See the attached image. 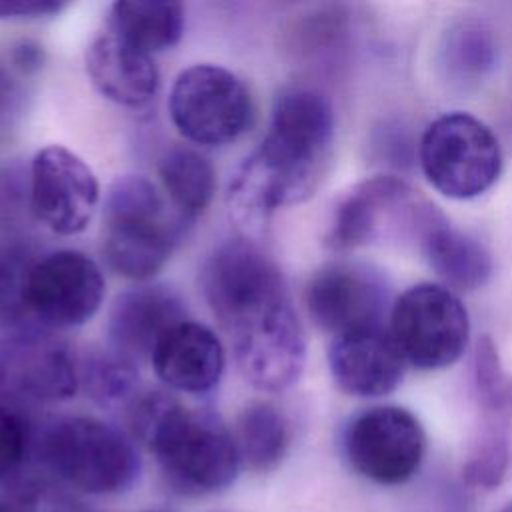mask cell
<instances>
[{
  "label": "cell",
  "instance_id": "cell-19",
  "mask_svg": "<svg viewBox=\"0 0 512 512\" xmlns=\"http://www.w3.org/2000/svg\"><path fill=\"white\" fill-rule=\"evenodd\" d=\"M86 72L94 88L126 108L146 106L160 88L154 56L104 30L86 48Z\"/></svg>",
  "mask_w": 512,
  "mask_h": 512
},
{
  "label": "cell",
  "instance_id": "cell-16",
  "mask_svg": "<svg viewBox=\"0 0 512 512\" xmlns=\"http://www.w3.org/2000/svg\"><path fill=\"white\" fill-rule=\"evenodd\" d=\"M328 368L334 384L344 394L380 398L400 386L406 360L390 330L386 326H374L332 336Z\"/></svg>",
  "mask_w": 512,
  "mask_h": 512
},
{
  "label": "cell",
  "instance_id": "cell-3",
  "mask_svg": "<svg viewBox=\"0 0 512 512\" xmlns=\"http://www.w3.org/2000/svg\"><path fill=\"white\" fill-rule=\"evenodd\" d=\"M128 418L134 436L182 490L216 492L234 482L242 460L232 430L216 414L144 392L130 402Z\"/></svg>",
  "mask_w": 512,
  "mask_h": 512
},
{
  "label": "cell",
  "instance_id": "cell-22",
  "mask_svg": "<svg viewBox=\"0 0 512 512\" xmlns=\"http://www.w3.org/2000/svg\"><path fill=\"white\" fill-rule=\"evenodd\" d=\"M158 178L170 204L186 218L200 216L216 192L212 162L190 146H170L158 160Z\"/></svg>",
  "mask_w": 512,
  "mask_h": 512
},
{
  "label": "cell",
  "instance_id": "cell-4",
  "mask_svg": "<svg viewBox=\"0 0 512 512\" xmlns=\"http://www.w3.org/2000/svg\"><path fill=\"white\" fill-rule=\"evenodd\" d=\"M186 218L142 174H122L104 198L100 250L108 268L144 282L158 274L182 240Z\"/></svg>",
  "mask_w": 512,
  "mask_h": 512
},
{
  "label": "cell",
  "instance_id": "cell-11",
  "mask_svg": "<svg viewBox=\"0 0 512 512\" xmlns=\"http://www.w3.org/2000/svg\"><path fill=\"white\" fill-rule=\"evenodd\" d=\"M104 294V274L94 258L80 250H52L40 254L28 272L24 308L36 326L76 328L96 316Z\"/></svg>",
  "mask_w": 512,
  "mask_h": 512
},
{
  "label": "cell",
  "instance_id": "cell-15",
  "mask_svg": "<svg viewBox=\"0 0 512 512\" xmlns=\"http://www.w3.org/2000/svg\"><path fill=\"white\" fill-rule=\"evenodd\" d=\"M304 302L314 324L332 336L384 326L392 308L386 280L354 262H332L316 270L306 284Z\"/></svg>",
  "mask_w": 512,
  "mask_h": 512
},
{
  "label": "cell",
  "instance_id": "cell-9",
  "mask_svg": "<svg viewBox=\"0 0 512 512\" xmlns=\"http://www.w3.org/2000/svg\"><path fill=\"white\" fill-rule=\"evenodd\" d=\"M430 208L432 204L398 176L366 178L336 206L326 244L344 252L384 238L414 242Z\"/></svg>",
  "mask_w": 512,
  "mask_h": 512
},
{
  "label": "cell",
  "instance_id": "cell-32",
  "mask_svg": "<svg viewBox=\"0 0 512 512\" xmlns=\"http://www.w3.org/2000/svg\"><path fill=\"white\" fill-rule=\"evenodd\" d=\"M0 400H2V398H0Z\"/></svg>",
  "mask_w": 512,
  "mask_h": 512
},
{
  "label": "cell",
  "instance_id": "cell-17",
  "mask_svg": "<svg viewBox=\"0 0 512 512\" xmlns=\"http://www.w3.org/2000/svg\"><path fill=\"white\" fill-rule=\"evenodd\" d=\"M184 320V300L172 288L142 284L124 290L108 312V348L134 364L150 362L158 342Z\"/></svg>",
  "mask_w": 512,
  "mask_h": 512
},
{
  "label": "cell",
  "instance_id": "cell-25",
  "mask_svg": "<svg viewBox=\"0 0 512 512\" xmlns=\"http://www.w3.org/2000/svg\"><path fill=\"white\" fill-rule=\"evenodd\" d=\"M80 386L102 406L128 404L138 396V364L112 348L88 350L78 360Z\"/></svg>",
  "mask_w": 512,
  "mask_h": 512
},
{
  "label": "cell",
  "instance_id": "cell-24",
  "mask_svg": "<svg viewBox=\"0 0 512 512\" xmlns=\"http://www.w3.org/2000/svg\"><path fill=\"white\" fill-rule=\"evenodd\" d=\"M498 44L494 30L476 18L452 24L440 46V64L446 76L460 86L478 84L496 66Z\"/></svg>",
  "mask_w": 512,
  "mask_h": 512
},
{
  "label": "cell",
  "instance_id": "cell-27",
  "mask_svg": "<svg viewBox=\"0 0 512 512\" xmlns=\"http://www.w3.org/2000/svg\"><path fill=\"white\" fill-rule=\"evenodd\" d=\"M32 448L28 418L12 402L0 400V482L16 476Z\"/></svg>",
  "mask_w": 512,
  "mask_h": 512
},
{
  "label": "cell",
  "instance_id": "cell-31",
  "mask_svg": "<svg viewBox=\"0 0 512 512\" xmlns=\"http://www.w3.org/2000/svg\"><path fill=\"white\" fill-rule=\"evenodd\" d=\"M146 512H160V510H146Z\"/></svg>",
  "mask_w": 512,
  "mask_h": 512
},
{
  "label": "cell",
  "instance_id": "cell-30",
  "mask_svg": "<svg viewBox=\"0 0 512 512\" xmlns=\"http://www.w3.org/2000/svg\"><path fill=\"white\" fill-rule=\"evenodd\" d=\"M500 512H512V502H510V504H506V506H504Z\"/></svg>",
  "mask_w": 512,
  "mask_h": 512
},
{
  "label": "cell",
  "instance_id": "cell-10",
  "mask_svg": "<svg viewBox=\"0 0 512 512\" xmlns=\"http://www.w3.org/2000/svg\"><path fill=\"white\" fill-rule=\"evenodd\" d=\"M344 454L362 478L378 486H400L414 478L426 456V432L402 406H372L344 430Z\"/></svg>",
  "mask_w": 512,
  "mask_h": 512
},
{
  "label": "cell",
  "instance_id": "cell-23",
  "mask_svg": "<svg viewBox=\"0 0 512 512\" xmlns=\"http://www.w3.org/2000/svg\"><path fill=\"white\" fill-rule=\"evenodd\" d=\"M242 464L256 472L272 470L290 444L286 416L270 402H252L242 408L232 430Z\"/></svg>",
  "mask_w": 512,
  "mask_h": 512
},
{
  "label": "cell",
  "instance_id": "cell-8",
  "mask_svg": "<svg viewBox=\"0 0 512 512\" xmlns=\"http://www.w3.org/2000/svg\"><path fill=\"white\" fill-rule=\"evenodd\" d=\"M388 330L406 364L418 370H442L466 352L470 316L456 292L422 282L406 288L392 302Z\"/></svg>",
  "mask_w": 512,
  "mask_h": 512
},
{
  "label": "cell",
  "instance_id": "cell-28",
  "mask_svg": "<svg viewBox=\"0 0 512 512\" xmlns=\"http://www.w3.org/2000/svg\"><path fill=\"white\" fill-rule=\"evenodd\" d=\"M66 8L58 0H0V18H42Z\"/></svg>",
  "mask_w": 512,
  "mask_h": 512
},
{
  "label": "cell",
  "instance_id": "cell-26",
  "mask_svg": "<svg viewBox=\"0 0 512 512\" xmlns=\"http://www.w3.org/2000/svg\"><path fill=\"white\" fill-rule=\"evenodd\" d=\"M36 258L38 254L22 242L0 248V322L4 328L32 324L24 308V288Z\"/></svg>",
  "mask_w": 512,
  "mask_h": 512
},
{
  "label": "cell",
  "instance_id": "cell-29",
  "mask_svg": "<svg viewBox=\"0 0 512 512\" xmlns=\"http://www.w3.org/2000/svg\"><path fill=\"white\" fill-rule=\"evenodd\" d=\"M0 512H18V510H16V508H12L8 502L0 500Z\"/></svg>",
  "mask_w": 512,
  "mask_h": 512
},
{
  "label": "cell",
  "instance_id": "cell-18",
  "mask_svg": "<svg viewBox=\"0 0 512 512\" xmlns=\"http://www.w3.org/2000/svg\"><path fill=\"white\" fill-rule=\"evenodd\" d=\"M150 364L162 384L198 396L218 386L226 366V352L208 326L188 318L158 342Z\"/></svg>",
  "mask_w": 512,
  "mask_h": 512
},
{
  "label": "cell",
  "instance_id": "cell-5",
  "mask_svg": "<svg viewBox=\"0 0 512 512\" xmlns=\"http://www.w3.org/2000/svg\"><path fill=\"white\" fill-rule=\"evenodd\" d=\"M40 452L62 482L88 494L122 492L140 470L134 444L116 426L92 416L52 422L40 438Z\"/></svg>",
  "mask_w": 512,
  "mask_h": 512
},
{
  "label": "cell",
  "instance_id": "cell-2",
  "mask_svg": "<svg viewBox=\"0 0 512 512\" xmlns=\"http://www.w3.org/2000/svg\"><path fill=\"white\" fill-rule=\"evenodd\" d=\"M334 132V110L320 90H280L266 136L240 162L228 184L226 204L234 222L254 234L278 208L310 198L326 170Z\"/></svg>",
  "mask_w": 512,
  "mask_h": 512
},
{
  "label": "cell",
  "instance_id": "cell-12",
  "mask_svg": "<svg viewBox=\"0 0 512 512\" xmlns=\"http://www.w3.org/2000/svg\"><path fill=\"white\" fill-rule=\"evenodd\" d=\"M80 388L78 358L48 328L22 324L0 336V398L62 402Z\"/></svg>",
  "mask_w": 512,
  "mask_h": 512
},
{
  "label": "cell",
  "instance_id": "cell-6",
  "mask_svg": "<svg viewBox=\"0 0 512 512\" xmlns=\"http://www.w3.org/2000/svg\"><path fill=\"white\" fill-rule=\"evenodd\" d=\"M418 160L432 188L454 200L488 192L504 164L496 134L468 112H448L432 120L422 132Z\"/></svg>",
  "mask_w": 512,
  "mask_h": 512
},
{
  "label": "cell",
  "instance_id": "cell-13",
  "mask_svg": "<svg viewBox=\"0 0 512 512\" xmlns=\"http://www.w3.org/2000/svg\"><path fill=\"white\" fill-rule=\"evenodd\" d=\"M472 390L480 422L464 464V476L472 486L494 488L500 484L508 462L512 378L488 334L476 342L472 354Z\"/></svg>",
  "mask_w": 512,
  "mask_h": 512
},
{
  "label": "cell",
  "instance_id": "cell-21",
  "mask_svg": "<svg viewBox=\"0 0 512 512\" xmlns=\"http://www.w3.org/2000/svg\"><path fill=\"white\" fill-rule=\"evenodd\" d=\"M184 24L186 12L178 2H114L106 14L108 32L150 56L176 46Z\"/></svg>",
  "mask_w": 512,
  "mask_h": 512
},
{
  "label": "cell",
  "instance_id": "cell-14",
  "mask_svg": "<svg viewBox=\"0 0 512 512\" xmlns=\"http://www.w3.org/2000/svg\"><path fill=\"white\" fill-rule=\"evenodd\" d=\"M100 202L92 168L60 144L40 148L30 164V208L38 222L60 236L88 228Z\"/></svg>",
  "mask_w": 512,
  "mask_h": 512
},
{
  "label": "cell",
  "instance_id": "cell-7",
  "mask_svg": "<svg viewBox=\"0 0 512 512\" xmlns=\"http://www.w3.org/2000/svg\"><path fill=\"white\" fill-rule=\"evenodd\" d=\"M168 114L188 142L218 148L252 128L256 108L248 86L234 72L218 64H194L176 76Z\"/></svg>",
  "mask_w": 512,
  "mask_h": 512
},
{
  "label": "cell",
  "instance_id": "cell-1",
  "mask_svg": "<svg viewBox=\"0 0 512 512\" xmlns=\"http://www.w3.org/2000/svg\"><path fill=\"white\" fill-rule=\"evenodd\" d=\"M202 296L230 340L242 378L258 390L294 386L306 338L276 260L254 240L218 244L200 268Z\"/></svg>",
  "mask_w": 512,
  "mask_h": 512
},
{
  "label": "cell",
  "instance_id": "cell-20",
  "mask_svg": "<svg viewBox=\"0 0 512 512\" xmlns=\"http://www.w3.org/2000/svg\"><path fill=\"white\" fill-rule=\"evenodd\" d=\"M414 244L452 292H474L486 286L494 274L488 248L454 228L436 206L428 212Z\"/></svg>",
  "mask_w": 512,
  "mask_h": 512
}]
</instances>
